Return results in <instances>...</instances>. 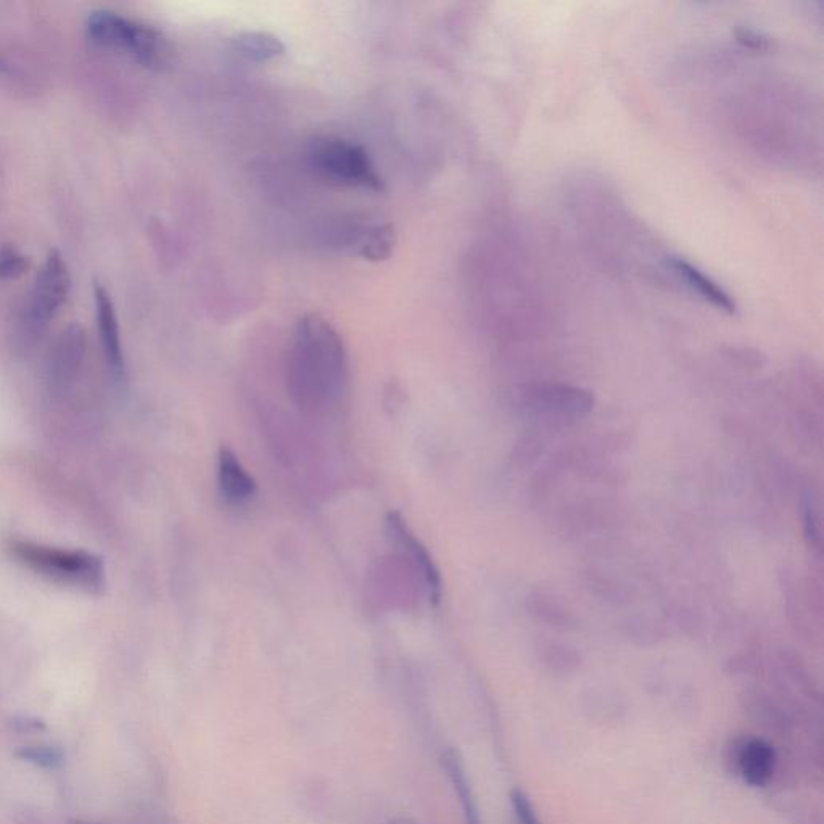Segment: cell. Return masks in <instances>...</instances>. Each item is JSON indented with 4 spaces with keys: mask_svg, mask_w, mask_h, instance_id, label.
<instances>
[{
    "mask_svg": "<svg viewBox=\"0 0 824 824\" xmlns=\"http://www.w3.org/2000/svg\"><path fill=\"white\" fill-rule=\"evenodd\" d=\"M28 258L12 245L0 248V281H12L25 274Z\"/></svg>",
    "mask_w": 824,
    "mask_h": 824,
    "instance_id": "obj_16",
    "label": "cell"
},
{
    "mask_svg": "<svg viewBox=\"0 0 824 824\" xmlns=\"http://www.w3.org/2000/svg\"><path fill=\"white\" fill-rule=\"evenodd\" d=\"M70 289L71 277L66 261L60 253L52 250L29 293L25 309L26 326L33 332L46 329L50 319H54L58 309L62 308Z\"/></svg>",
    "mask_w": 824,
    "mask_h": 824,
    "instance_id": "obj_5",
    "label": "cell"
},
{
    "mask_svg": "<svg viewBox=\"0 0 824 824\" xmlns=\"http://www.w3.org/2000/svg\"><path fill=\"white\" fill-rule=\"evenodd\" d=\"M668 268H672L675 276L681 282L688 285L689 289L697 293L699 297L704 298L710 305L725 311V313H736L738 306H736V301L731 298L730 293L726 292L723 287H720L717 282L713 281L712 277L707 276L701 269L696 268L686 260H681V258L668 260Z\"/></svg>",
    "mask_w": 824,
    "mask_h": 824,
    "instance_id": "obj_11",
    "label": "cell"
},
{
    "mask_svg": "<svg viewBox=\"0 0 824 824\" xmlns=\"http://www.w3.org/2000/svg\"><path fill=\"white\" fill-rule=\"evenodd\" d=\"M216 482L219 496L227 506H245L255 498V478L248 474L242 462L229 448L219 450Z\"/></svg>",
    "mask_w": 824,
    "mask_h": 824,
    "instance_id": "obj_10",
    "label": "cell"
},
{
    "mask_svg": "<svg viewBox=\"0 0 824 824\" xmlns=\"http://www.w3.org/2000/svg\"><path fill=\"white\" fill-rule=\"evenodd\" d=\"M7 551L21 567L55 585L89 594L103 593L107 586V570L102 559L84 549L55 548L29 540H10Z\"/></svg>",
    "mask_w": 824,
    "mask_h": 824,
    "instance_id": "obj_2",
    "label": "cell"
},
{
    "mask_svg": "<svg viewBox=\"0 0 824 824\" xmlns=\"http://www.w3.org/2000/svg\"><path fill=\"white\" fill-rule=\"evenodd\" d=\"M734 34H736L738 42H741L742 46L749 47V49L765 50L770 47V38L763 33H759L757 29L738 28Z\"/></svg>",
    "mask_w": 824,
    "mask_h": 824,
    "instance_id": "obj_18",
    "label": "cell"
},
{
    "mask_svg": "<svg viewBox=\"0 0 824 824\" xmlns=\"http://www.w3.org/2000/svg\"><path fill=\"white\" fill-rule=\"evenodd\" d=\"M805 538L810 541L813 546H820V522H818V515H816L813 504L805 506Z\"/></svg>",
    "mask_w": 824,
    "mask_h": 824,
    "instance_id": "obj_19",
    "label": "cell"
},
{
    "mask_svg": "<svg viewBox=\"0 0 824 824\" xmlns=\"http://www.w3.org/2000/svg\"><path fill=\"white\" fill-rule=\"evenodd\" d=\"M385 824H417V823H414V821H411V820H406V818H400V820L388 821V823H385Z\"/></svg>",
    "mask_w": 824,
    "mask_h": 824,
    "instance_id": "obj_21",
    "label": "cell"
},
{
    "mask_svg": "<svg viewBox=\"0 0 824 824\" xmlns=\"http://www.w3.org/2000/svg\"><path fill=\"white\" fill-rule=\"evenodd\" d=\"M86 31L95 46L120 50L152 70L165 68L173 58V47L165 34L120 13L108 10L92 13L87 18Z\"/></svg>",
    "mask_w": 824,
    "mask_h": 824,
    "instance_id": "obj_3",
    "label": "cell"
},
{
    "mask_svg": "<svg viewBox=\"0 0 824 824\" xmlns=\"http://www.w3.org/2000/svg\"><path fill=\"white\" fill-rule=\"evenodd\" d=\"M13 730L20 733H34V731H46V723L38 718H15L12 720Z\"/></svg>",
    "mask_w": 824,
    "mask_h": 824,
    "instance_id": "obj_20",
    "label": "cell"
},
{
    "mask_svg": "<svg viewBox=\"0 0 824 824\" xmlns=\"http://www.w3.org/2000/svg\"><path fill=\"white\" fill-rule=\"evenodd\" d=\"M15 757L47 770H58L65 765V752L55 746H26L15 750Z\"/></svg>",
    "mask_w": 824,
    "mask_h": 824,
    "instance_id": "obj_15",
    "label": "cell"
},
{
    "mask_svg": "<svg viewBox=\"0 0 824 824\" xmlns=\"http://www.w3.org/2000/svg\"><path fill=\"white\" fill-rule=\"evenodd\" d=\"M385 524H387L388 538L398 544L404 553H408L417 572L421 573L425 596L429 599L430 606H438L443 596V581H441L440 570L429 551L421 541L417 540L398 512H390Z\"/></svg>",
    "mask_w": 824,
    "mask_h": 824,
    "instance_id": "obj_7",
    "label": "cell"
},
{
    "mask_svg": "<svg viewBox=\"0 0 824 824\" xmlns=\"http://www.w3.org/2000/svg\"><path fill=\"white\" fill-rule=\"evenodd\" d=\"M395 244V227L392 224H374L356 235L353 247L364 260L384 261L392 255Z\"/></svg>",
    "mask_w": 824,
    "mask_h": 824,
    "instance_id": "obj_13",
    "label": "cell"
},
{
    "mask_svg": "<svg viewBox=\"0 0 824 824\" xmlns=\"http://www.w3.org/2000/svg\"><path fill=\"white\" fill-rule=\"evenodd\" d=\"M736 775L752 787H763L770 783L778 767L775 746L767 739L750 736L736 742L731 754Z\"/></svg>",
    "mask_w": 824,
    "mask_h": 824,
    "instance_id": "obj_8",
    "label": "cell"
},
{
    "mask_svg": "<svg viewBox=\"0 0 824 824\" xmlns=\"http://www.w3.org/2000/svg\"><path fill=\"white\" fill-rule=\"evenodd\" d=\"M511 802L519 824H541L532 802L525 796L524 792L519 791V789L512 792Z\"/></svg>",
    "mask_w": 824,
    "mask_h": 824,
    "instance_id": "obj_17",
    "label": "cell"
},
{
    "mask_svg": "<svg viewBox=\"0 0 824 824\" xmlns=\"http://www.w3.org/2000/svg\"><path fill=\"white\" fill-rule=\"evenodd\" d=\"M347 348L319 314H306L293 329L287 384L293 403L308 416H327L347 395Z\"/></svg>",
    "mask_w": 824,
    "mask_h": 824,
    "instance_id": "obj_1",
    "label": "cell"
},
{
    "mask_svg": "<svg viewBox=\"0 0 824 824\" xmlns=\"http://www.w3.org/2000/svg\"><path fill=\"white\" fill-rule=\"evenodd\" d=\"M522 401L528 411L549 419H580L593 409L594 396L588 390L565 384H532L525 387Z\"/></svg>",
    "mask_w": 824,
    "mask_h": 824,
    "instance_id": "obj_6",
    "label": "cell"
},
{
    "mask_svg": "<svg viewBox=\"0 0 824 824\" xmlns=\"http://www.w3.org/2000/svg\"><path fill=\"white\" fill-rule=\"evenodd\" d=\"M443 765H445V770L448 771L454 791L458 794L466 824H482L480 823L477 804H475L474 792H472V787H470L469 779H467L459 755L454 750H448L443 755Z\"/></svg>",
    "mask_w": 824,
    "mask_h": 824,
    "instance_id": "obj_14",
    "label": "cell"
},
{
    "mask_svg": "<svg viewBox=\"0 0 824 824\" xmlns=\"http://www.w3.org/2000/svg\"><path fill=\"white\" fill-rule=\"evenodd\" d=\"M95 314H97V329H99L100 343L107 359L108 369L112 372L116 382L126 379V361H124L123 345H121L120 326L116 318L115 306L103 285H95Z\"/></svg>",
    "mask_w": 824,
    "mask_h": 824,
    "instance_id": "obj_9",
    "label": "cell"
},
{
    "mask_svg": "<svg viewBox=\"0 0 824 824\" xmlns=\"http://www.w3.org/2000/svg\"><path fill=\"white\" fill-rule=\"evenodd\" d=\"M306 158L316 174L338 186L371 192L384 190V179L380 178L369 153L356 142L343 137H318L309 144Z\"/></svg>",
    "mask_w": 824,
    "mask_h": 824,
    "instance_id": "obj_4",
    "label": "cell"
},
{
    "mask_svg": "<svg viewBox=\"0 0 824 824\" xmlns=\"http://www.w3.org/2000/svg\"><path fill=\"white\" fill-rule=\"evenodd\" d=\"M232 47L247 62L266 63L284 55L285 44L266 31H244L232 39Z\"/></svg>",
    "mask_w": 824,
    "mask_h": 824,
    "instance_id": "obj_12",
    "label": "cell"
}]
</instances>
